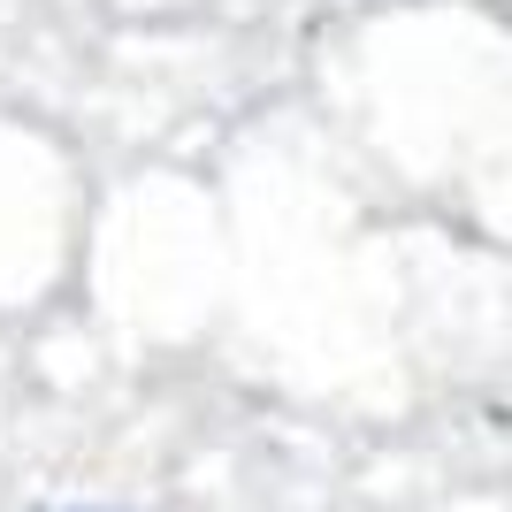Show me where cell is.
<instances>
[{"label":"cell","mask_w":512,"mask_h":512,"mask_svg":"<svg viewBox=\"0 0 512 512\" xmlns=\"http://www.w3.org/2000/svg\"><path fill=\"white\" fill-rule=\"evenodd\" d=\"M39 512H107V505H39Z\"/></svg>","instance_id":"1"}]
</instances>
